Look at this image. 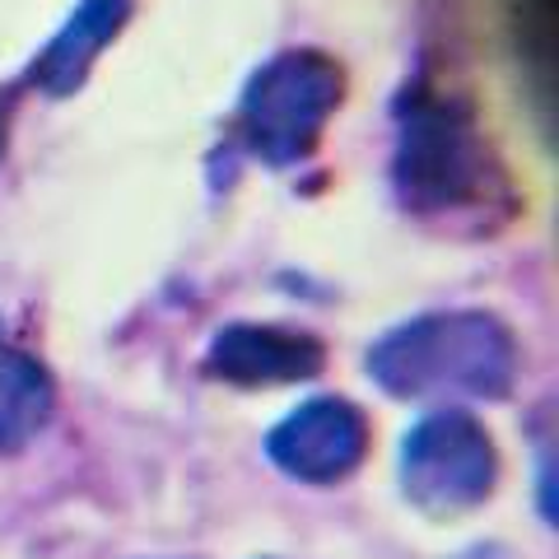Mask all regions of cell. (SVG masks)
<instances>
[{"label":"cell","mask_w":559,"mask_h":559,"mask_svg":"<svg viewBox=\"0 0 559 559\" xmlns=\"http://www.w3.org/2000/svg\"><path fill=\"white\" fill-rule=\"evenodd\" d=\"M369 373L392 396H503L518 378L513 331L489 312H429L369 349Z\"/></svg>","instance_id":"1"},{"label":"cell","mask_w":559,"mask_h":559,"mask_svg":"<svg viewBox=\"0 0 559 559\" xmlns=\"http://www.w3.org/2000/svg\"><path fill=\"white\" fill-rule=\"evenodd\" d=\"M345 98L341 66L322 51H280L248 80L238 103V135L252 159L266 168H289L318 150L331 112Z\"/></svg>","instance_id":"2"},{"label":"cell","mask_w":559,"mask_h":559,"mask_svg":"<svg viewBox=\"0 0 559 559\" xmlns=\"http://www.w3.org/2000/svg\"><path fill=\"white\" fill-rule=\"evenodd\" d=\"M392 182L401 205L415 215H439L476 201L485 187V140L476 121L448 103L415 98L401 117Z\"/></svg>","instance_id":"3"},{"label":"cell","mask_w":559,"mask_h":559,"mask_svg":"<svg viewBox=\"0 0 559 559\" xmlns=\"http://www.w3.org/2000/svg\"><path fill=\"white\" fill-rule=\"evenodd\" d=\"M499 480V452L471 411H429L401 443V485L429 518H457L489 499Z\"/></svg>","instance_id":"4"},{"label":"cell","mask_w":559,"mask_h":559,"mask_svg":"<svg viewBox=\"0 0 559 559\" xmlns=\"http://www.w3.org/2000/svg\"><path fill=\"white\" fill-rule=\"evenodd\" d=\"M369 452V419L345 396H312L266 433V457L304 485H336Z\"/></svg>","instance_id":"5"},{"label":"cell","mask_w":559,"mask_h":559,"mask_svg":"<svg viewBox=\"0 0 559 559\" xmlns=\"http://www.w3.org/2000/svg\"><path fill=\"white\" fill-rule=\"evenodd\" d=\"M326 364V349L308 331L289 326H257L234 322L219 326L205 349L210 378L234 382V388H280V382H308Z\"/></svg>","instance_id":"6"},{"label":"cell","mask_w":559,"mask_h":559,"mask_svg":"<svg viewBox=\"0 0 559 559\" xmlns=\"http://www.w3.org/2000/svg\"><path fill=\"white\" fill-rule=\"evenodd\" d=\"M127 20H131V0H80L75 14L61 24V33L43 47V57L28 66V84L51 98L75 94L84 75H90V66L103 57V47L117 38Z\"/></svg>","instance_id":"7"},{"label":"cell","mask_w":559,"mask_h":559,"mask_svg":"<svg viewBox=\"0 0 559 559\" xmlns=\"http://www.w3.org/2000/svg\"><path fill=\"white\" fill-rule=\"evenodd\" d=\"M57 388L47 369L24 349L0 345V452H20L47 429Z\"/></svg>","instance_id":"8"},{"label":"cell","mask_w":559,"mask_h":559,"mask_svg":"<svg viewBox=\"0 0 559 559\" xmlns=\"http://www.w3.org/2000/svg\"><path fill=\"white\" fill-rule=\"evenodd\" d=\"M457 559H513V555L503 550V546H471V550H462Z\"/></svg>","instance_id":"9"},{"label":"cell","mask_w":559,"mask_h":559,"mask_svg":"<svg viewBox=\"0 0 559 559\" xmlns=\"http://www.w3.org/2000/svg\"><path fill=\"white\" fill-rule=\"evenodd\" d=\"M0 145H5V121H0Z\"/></svg>","instance_id":"10"}]
</instances>
